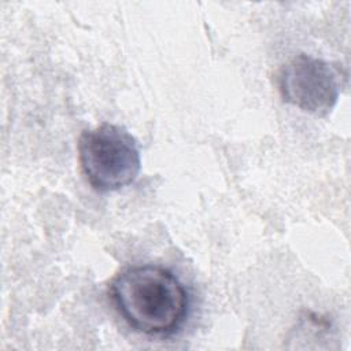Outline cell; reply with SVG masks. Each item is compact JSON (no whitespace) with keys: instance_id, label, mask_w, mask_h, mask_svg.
I'll use <instances>...</instances> for the list:
<instances>
[{"instance_id":"7a4b0ae2","label":"cell","mask_w":351,"mask_h":351,"mask_svg":"<svg viewBox=\"0 0 351 351\" xmlns=\"http://www.w3.org/2000/svg\"><path fill=\"white\" fill-rule=\"evenodd\" d=\"M78 158L88 182L99 192L130 185L141 169L136 138L125 128L112 123L84 130L78 140Z\"/></svg>"},{"instance_id":"6da1fadb","label":"cell","mask_w":351,"mask_h":351,"mask_svg":"<svg viewBox=\"0 0 351 351\" xmlns=\"http://www.w3.org/2000/svg\"><path fill=\"white\" fill-rule=\"evenodd\" d=\"M108 295L123 321L148 336L176 332L189 310L184 284L169 269L156 265L122 270L112 278Z\"/></svg>"},{"instance_id":"3957f363","label":"cell","mask_w":351,"mask_h":351,"mask_svg":"<svg viewBox=\"0 0 351 351\" xmlns=\"http://www.w3.org/2000/svg\"><path fill=\"white\" fill-rule=\"evenodd\" d=\"M282 99L314 115L328 114L340 95V77L328 62L299 53L287 62L278 74Z\"/></svg>"}]
</instances>
